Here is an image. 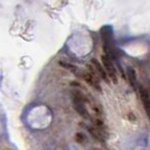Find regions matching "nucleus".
<instances>
[{"instance_id": "6e6552de", "label": "nucleus", "mask_w": 150, "mask_h": 150, "mask_svg": "<svg viewBox=\"0 0 150 150\" xmlns=\"http://www.w3.org/2000/svg\"><path fill=\"white\" fill-rule=\"evenodd\" d=\"M125 75H127V78H128V80L130 81V83H131L133 87H135V83H137V74H135L134 69L132 67H128L127 68Z\"/></svg>"}, {"instance_id": "423d86ee", "label": "nucleus", "mask_w": 150, "mask_h": 150, "mask_svg": "<svg viewBox=\"0 0 150 150\" xmlns=\"http://www.w3.org/2000/svg\"><path fill=\"white\" fill-rule=\"evenodd\" d=\"M59 64H60L61 67L68 69V70H69L70 72H72L74 75L78 76V77H81V71H80V69H79L78 67H76V66L71 64V63L64 62V61H59Z\"/></svg>"}, {"instance_id": "f257e3e1", "label": "nucleus", "mask_w": 150, "mask_h": 150, "mask_svg": "<svg viewBox=\"0 0 150 150\" xmlns=\"http://www.w3.org/2000/svg\"><path fill=\"white\" fill-rule=\"evenodd\" d=\"M102 63H103V67L105 69L106 74L108 76V79L112 80L114 83H117V76H116V69L115 66L113 63L112 59H110L108 57H106L105 54L102 55Z\"/></svg>"}, {"instance_id": "20e7f679", "label": "nucleus", "mask_w": 150, "mask_h": 150, "mask_svg": "<svg viewBox=\"0 0 150 150\" xmlns=\"http://www.w3.org/2000/svg\"><path fill=\"white\" fill-rule=\"evenodd\" d=\"M91 63H93V67L95 68V70H96V72H97L98 77L102 78L103 80H105L107 83H110L108 76H107V74H106V71H105V69H104V67H103V64H100L96 59H91Z\"/></svg>"}, {"instance_id": "7ed1b4c3", "label": "nucleus", "mask_w": 150, "mask_h": 150, "mask_svg": "<svg viewBox=\"0 0 150 150\" xmlns=\"http://www.w3.org/2000/svg\"><path fill=\"white\" fill-rule=\"evenodd\" d=\"M74 106H75L76 112L78 113L81 117H83L85 120H91V116L88 113L87 108H86V104H83L81 102H77V100H74Z\"/></svg>"}, {"instance_id": "0eeeda50", "label": "nucleus", "mask_w": 150, "mask_h": 150, "mask_svg": "<svg viewBox=\"0 0 150 150\" xmlns=\"http://www.w3.org/2000/svg\"><path fill=\"white\" fill-rule=\"evenodd\" d=\"M88 131H89V133L93 135L96 140L100 141V142H104V141H105V135H104V133H103L102 131H99L97 128H95L94 125L89 127V128H88Z\"/></svg>"}, {"instance_id": "39448f33", "label": "nucleus", "mask_w": 150, "mask_h": 150, "mask_svg": "<svg viewBox=\"0 0 150 150\" xmlns=\"http://www.w3.org/2000/svg\"><path fill=\"white\" fill-rule=\"evenodd\" d=\"M140 97H141V100H142V104L144 106V110L148 114L150 119V95L147 90L144 89L143 87H140Z\"/></svg>"}, {"instance_id": "1a4fd4ad", "label": "nucleus", "mask_w": 150, "mask_h": 150, "mask_svg": "<svg viewBox=\"0 0 150 150\" xmlns=\"http://www.w3.org/2000/svg\"><path fill=\"white\" fill-rule=\"evenodd\" d=\"M85 140H86V137H85L83 133H80V132H79V133L76 134V141L78 143H81V144H83V143L85 142Z\"/></svg>"}, {"instance_id": "f03ea898", "label": "nucleus", "mask_w": 150, "mask_h": 150, "mask_svg": "<svg viewBox=\"0 0 150 150\" xmlns=\"http://www.w3.org/2000/svg\"><path fill=\"white\" fill-rule=\"evenodd\" d=\"M80 78H83V80L88 83L90 87H93L94 89H96L97 91H102V88H100V85H99L98 79H96L95 77H93L89 72H87V71H81V77H80Z\"/></svg>"}]
</instances>
